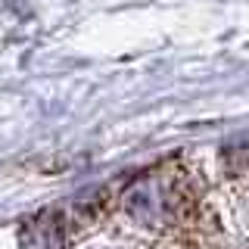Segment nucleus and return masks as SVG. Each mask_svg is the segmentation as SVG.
Wrapping results in <instances>:
<instances>
[{
    "label": "nucleus",
    "mask_w": 249,
    "mask_h": 249,
    "mask_svg": "<svg viewBox=\"0 0 249 249\" xmlns=\"http://www.w3.org/2000/svg\"><path fill=\"white\" fill-rule=\"evenodd\" d=\"M124 206L140 221L175 233L196 231V224H202V212H206V202L193 178L178 165L168 171H153L146 181L131 184V190L124 193Z\"/></svg>",
    "instance_id": "obj_1"
}]
</instances>
